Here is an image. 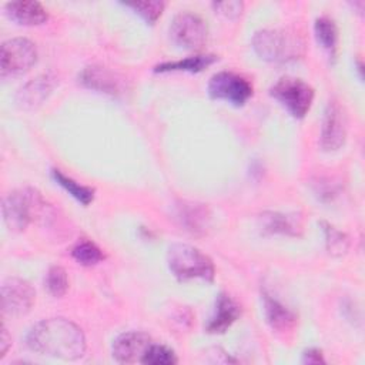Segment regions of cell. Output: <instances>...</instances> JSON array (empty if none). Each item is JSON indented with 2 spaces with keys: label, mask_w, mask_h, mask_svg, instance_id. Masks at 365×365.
I'll return each mask as SVG.
<instances>
[{
  "label": "cell",
  "mask_w": 365,
  "mask_h": 365,
  "mask_svg": "<svg viewBox=\"0 0 365 365\" xmlns=\"http://www.w3.org/2000/svg\"><path fill=\"white\" fill-rule=\"evenodd\" d=\"M27 346L38 355L74 361L86 352V338L80 327L66 318L37 322L27 334Z\"/></svg>",
  "instance_id": "6da1fadb"
},
{
  "label": "cell",
  "mask_w": 365,
  "mask_h": 365,
  "mask_svg": "<svg viewBox=\"0 0 365 365\" xmlns=\"http://www.w3.org/2000/svg\"><path fill=\"white\" fill-rule=\"evenodd\" d=\"M252 47L265 61L285 64L304 56L305 44L301 36L285 29H264L254 34Z\"/></svg>",
  "instance_id": "7a4b0ae2"
},
{
  "label": "cell",
  "mask_w": 365,
  "mask_h": 365,
  "mask_svg": "<svg viewBox=\"0 0 365 365\" xmlns=\"http://www.w3.org/2000/svg\"><path fill=\"white\" fill-rule=\"evenodd\" d=\"M46 201L34 188H20L9 192L1 205L3 220L11 231H23L27 225L41 218L46 211Z\"/></svg>",
  "instance_id": "3957f363"
},
{
  "label": "cell",
  "mask_w": 365,
  "mask_h": 365,
  "mask_svg": "<svg viewBox=\"0 0 365 365\" xmlns=\"http://www.w3.org/2000/svg\"><path fill=\"white\" fill-rule=\"evenodd\" d=\"M167 265L173 275L180 281L200 278L211 282L215 275L211 258L198 248L182 242H175L168 247Z\"/></svg>",
  "instance_id": "277c9868"
},
{
  "label": "cell",
  "mask_w": 365,
  "mask_h": 365,
  "mask_svg": "<svg viewBox=\"0 0 365 365\" xmlns=\"http://www.w3.org/2000/svg\"><path fill=\"white\" fill-rule=\"evenodd\" d=\"M269 94L295 118H304L314 100L312 87L297 77L279 78L269 88Z\"/></svg>",
  "instance_id": "5b68a950"
},
{
  "label": "cell",
  "mask_w": 365,
  "mask_h": 365,
  "mask_svg": "<svg viewBox=\"0 0 365 365\" xmlns=\"http://www.w3.org/2000/svg\"><path fill=\"white\" fill-rule=\"evenodd\" d=\"M37 61V48L33 41L24 37H14L3 41L0 48L1 78L20 76L29 71Z\"/></svg>",
  "instance_id": "8992f818"
},
{
  "label": "cell",
  "mask_w": 365,
  "mask_h": 365,
  "mask_svg": "<svg viewBox=\"0 0 365 365\" xmlns=\"http://www.w3.org/2000/svg\"><path fill=\"white\" fill-rule=\"evenodd\" d=\"M208 94L215 100L242 106L252 96V86L245 77L237 73L220 71L210 78Z\"/></svg>",
  "instance_id": "52a82bcc"
},
{
  "label": "cell",
  "mask_w": 365,
  "mask_h": 365,
  "mask_svg": "<svg viewBox=\"0 0 365 365\" xmlns=\"http://www.w3.org/2000/svg\"><path fill=\"white\" fill-rule=\"evenodd\" d=\"M207 24L204 20L188 11L178 13L170 24V37L178 47L187 50L200 48L207 40Z\"/></svg>",
  "instance_id": "ba28073f"
},
{
  "label": "cell",
  "mask_w": 365,
  "mask_h": 365,
  "mask_svg": "<svg viewBox=\"0 0 365 365\" xmlns=\"http://www.w3.org/2000/svg\"><path fill=\"white\" fill-rule=\"evenodd\" d=\"M36 301L34 288L21 278L10 277L1 284V311L10 317L26 315Z\"/></svg>",
  "instance_id": "9c48e42d"
},
{
  "label": "cell",
  "mask_w": 365,
  "mask_h": 365,
  "mask_svg": "<svg viewBox=\"0 0 365 365\" xmlns=\"http://www.w3.org/2000/svg\"><path fill=\"white\" fill-rule=\"evenodd\" d=\"M346 128H348V121H346V114L342 106L335 100L329 101L325 108L322 127H321V137H319L321 148L328 153L339 150L345 144Z\"/></svg>",
  "instance_id": "30bf717a"
},
{
  "label": "cell",
  "mask_w": 365,
  "mask_h": 365,
  "mask_svg": "<svg viewBox=\"0 0 365 365\" xmlns=\"http://www.w3.org/2000/svg\"><path fill=\"white\" fill-rule=\"evenodd\" d=\"M153 344L151 338L140 331H130L118 335L111 346L113 358L121 364L141 362L144 354Z\"/></svg>",
  "instance_id": "8fae6325"
},
{
  "label": "cell",
  "mask_w": 365,
  "mask_h": 365,
  "mask_svg": "<svg viewBox=\"0 0 365 365\" xmlns=\"http://www.w3.org/2000/svg\"><path fill=\"white\" fill-rule=\"evenodd\" d=\"M78 78L86 87L98 90L101 93L117 96L124 90V78L106 67H100V66L86 67L81 71Z\"/></svg>",
  "instance_id": "7c38bea8"
},
{
  "label": "cell",
  "mask_w": 365,
  "mask_h": 365,
  "mask_svg": "<svg viewBox=\"0 0 365 365\" xmlns=\"http://www.w3.org/2000/svg\"><path fill=\"white\" fill-rule=\"evenodd\" d=\"M240 305L227 294L221 292L217 297L214 314L211 315L205 329L210 334H222L225 332L240 317Z\"/></svg>",
  "instance_id": "4fadbf2b"
},
{
  "label": "cell",
  "mask_w": 365,
  "mask_h": 365,
  "mask_svg": "<svg viewBox=\"0 0 365 365\" xmlns=\"http://www.w3.org/2000/svg\"><path fill=\"white\" fill-rule=\"evenodd\" d=\"M57 78L51 74H41L27 84H24L17 93V103L23 108H33L41 104L56 87Z\"/></svg>",
  "instance_id": "5bb4252c"
},
{
  "label": "cell",
  "mask_w": 365,
  "mask_h": 365,
  "mask_svg": "<svg viewBox=\"0 0 365 365\" xmlns=\"http://www.w3.org/2000/svg\"><path fill=\"white\" fill-rule=\"evenodd\" d=\"M262 301L267 322L274 331L288 332L294 329L297 324V315L289 308H287L282 302L269 295L267 291L262 292Z\"/></svg>",
  "instance_id": "9a60e30c"
},
{
  "label": "cell",
  "mask_w": 365,
  "mask_h": 365,
  "mask_svg": "<svg viewBox=\"0 0 365 365\" xmlns=\"http://www.w3.org/2000/svg\"><path fill=\"white\" fill-rule=\"evenodd\" d=\"M6 14L10 20L23 26H37L47 20V10L38 1L19 0L10 1L4 6Z\"/></svg>",
  "instance_id": "2e32d148"
},
{
  "label": "cell",
  "mask_w": 365,
  "mask_h": 365,
  "mask_svg": "<svg viewBox=\"0 0 365 365\" xmlns=\"http://www.w3.org/2000/svg\"><path fill=\"white\" fill-rule=\"evenodd\" d=\"M177 208V217L185 230L194 234L205 232L210 224V211L204 204L184 201Z\"/></svg>",
  "instance_id": "e0dca14e"
},
{
  "label": "cell",
  "mask_w": 365,
  "mask_h": 365,
  "mask_svg": "<svg viewBox=\"0 0 365 365\" xmlns=\"http://www.w3.org/2000/svg\"><path fill=\"white\" fill-rule=\"evenodd\" d=\"M262 230L271 234H285V235H299L302 231V224L295 214L282 212H264L261 215Z\"/></svg>",
  "instance_id": "ac0fdd59"
},
{
  "label": "cell",
  "mask_w": 365,
  "mask_h": 365,
  "mask_svg": "<svg viewBox=\"0 0 365 365\" xmlns=\"http://www.w3.org/2000/svg\"><path fill=\"white\" fill-rule=\"evenodd\" d=\"M217 60L215 56L212 54H198V56H191L178 61H167L155 66L154 71H190V73H198L211 66Z\"/></svg>",
  "instance_id": "d6986e66"
},
{
  "label": "cell",
  "mask_w": 365,
  "mask_h": 365,
  "mask_svg": "<svg viewBox=\"0 0 365 365\" xmlns=\"http://www.w3.org/2000/svg\"><path fill=\"white\" fill-rule=\"evenodd\" d=\"M51 177L53 180L61 187L64 188L71 197H74L78 202L84 204V205H88L93 198H94V190L90 188V187H86V185H81L78 184L77 181H74L71 177H67L66 174H63L60 170L57 168H53L51 170Z\"/></svg>",
  "instance_id": "ffe728a7"
},
{
  "label": "cell",
  "mask_w": 365,
  "mask_h": 365,
  "mask_svg": "<svg viewBox=\"0 0 365 365\" xmlns=\"http://www.w3.org/2000/svg\"><path fill=\"white\" fill-rule=\"evenodd\" d=\"M315 36L321 46L329 53V56H335L336 44H338V30L334 20L328 17H319L315 20Z\"/></svg>",
  "instance_id": "44dd1931"
},
{
  "label": "cell",
  "mask_w": 365,
  "mask_h": 365,
  "mask_svg": "<svg viewBox=\"0 0 365 365\" xmlns=\"http://www.w3.org/2000/svg\"><path fill=\"white\" fill-rule=\"evenodd\" d=\"M71 257L81 265L90 267L101 262L104 259L103 251L91 241L83 240L78 241L73 248H71Z\"/></svg>",
  "instance_id": "7402d4cb"
},
{
  "label": "cell",
  "mask_w": 365,
  "mask_h": 365,
  "mask_svg": "<svg viewBox=\"0 0 365 365\" xmlns=\"http://www.w3.org/2000/svg\"><path fill=\"white\" fill-rule=\"evenodd\" d=\"M44 284H46L47 291L53 297H56V298L63 297L68 289V278H67L66 269L58 265L51 267L46 274Z\"/></svg>",
  "instance_id": "603a6c76"
},
{
  "label": "cell",
  "mask_w": 365,
  "mask_h": 365,
  "mask_svg": "<svg viewBox=\"0 0 365 365\" xmlns=\"http://www.w3.org/2000/svg\"><path fill=\"white\" fill-rule=\"evenodd\" d=\"M321 227L324 230L325 234V244H327V250L329 254L332 255H342L346 252L348 247H349V241L348 237L341 232L339 230H336L335 227L327 224V222H321Z\"/></svg>",
  "instance_id": "cb8c5ba5"
},
{
  "label": "cell",
  "mask_w": 365,
  "mask_h": 365,
  "mask_svg": "<svg viewBox=\"0 0 365 365\" xmlns=\"http://www.w3.org/2000/svg\"><path fill=\"white\" fill-rule=\"evenodd\" d=\"M177 356L174 354L173 349L167 348L165 345H160V344H151L150 348L147 349V352L144 354L141 364L145 365H171V364H177Z\"/></svg>",
  "instance_id": "d4e9b609"
},
{
  "label": "cell",
  "mask_w": 365,
  "mask_h": 365,
  "mask_svg": "<svg viewBox=\"0 0 365 365\" xmlns=\"http://www.w3.org/2000/svg\"><path fill=\"white\" fill-rule=\"evenodd\" d=\"M125 6L131 7L145 21L153 24L161 16L165 4L163 1H135V3H127Z\"/></svg>",
  "instance_id": "484cf974"
},
{
  "label": "cell",
  "mask_w": 365,
  "mask_h": 365,
  "mask_svg": "<svg viewBox=\"0 0 365 365\" xmlns=\"http://www.w3.org/2000/svg\"><path fill=\"white\" fill-rule=\"evenodd\" d=\"M212 7L215 9V13L218 11L220 14H222L228 19H235L241 14L242 3L241 1H222V3H212Z\"/></svg>",
  "instance_id": "4316f807"
},
{
  "label": "cell",
  "mask_w": 365,
  "mask_h": 365,
  "mask_svg": "<svg viewBox=\"0 0 365 365\" xmlns=\"http://www.w3.org/2000/svg\"><path fill=\"white\" fill-rule=\"evenodd\" d=\"M302 362L304 364H324L325 359L322 358V352L319 349L311 348L304 352L302 355Z\"/></svg>",
  "instance_id": "83f0119b"
},
{
  "label": "cell",
  "mask_w": 365,
  "mask_h": 365,
  "mask_svg": "<svg viewBox=\"0 0 365 365\" xmlns=\"http://www.w3.org/2000/svg\"><path fill=\"white\" fill-rule=\"evenodd\" d=\"M0 341H1V356H4L7 349H9V346H10V344H11V338L9 336L7 329L4 327L1 329V339Z\"/></svg>",
  "instance_id": "f1b7e54d"
}]
</instances>
